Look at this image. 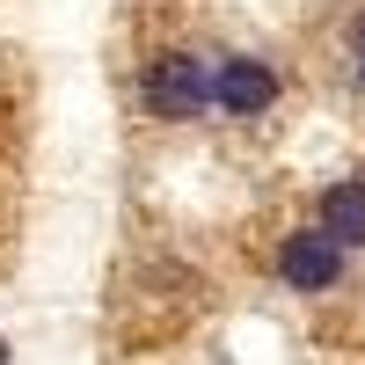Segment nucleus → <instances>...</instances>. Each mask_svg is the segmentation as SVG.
<instances>
[{"mask_svg": "<svg viewBox=\"0 0 365 365\" xmlns=\"http://www.w3.org/2000/svg\"><path fill=\"white\" fill-rule=\"evenodd\" d=\"M285 96V73L270 51H220L212 66V117L220 125H263Z\"/></svg>", "mask_w": 365, "mask_h": 365, "instance_id": "2", "label": "nucleus"}, {"mask_svg": "<svg viewBox=\"0 0 365 365\" xmlns=\"http://www.w3.org/2000/svg\"><path fill=\"white\" fill-rule=\"evenodd\" d=\"M212 66H220V51H212V44H190V37L154 44V51L139 58V81H132L139 117H146V125H161V132L205 125V117H212Z\"/></svg>", "mask_w": 365, "mask_h": 365, "instance_id": "1", "label": "nucleus"}, {"mask_svg": "<svg viewBox=\"0 0 365 365\" xmlns=\"http://www.w3.org/2000/svg\"><path fill=\"white\" fill-rule=\"evenodd\" d=\"M314 227L336 249H365V175H336L314 190Z\"/></svg>", "mask_w": 365, "mask_h": 365, "instance_id": "4", "label": "nucleus"}, {"mask_svg": "<svg viewBox=\"0 0 365 365\" xmlns=\"http://www.w3.org/2000/svg\"><path fill=\"white\" fill-rule=\"evenodd\" d=\"M344 66H351V88L365 96V0H358V15H351V29H344Z\"/></svg>", "mask_w": 365, "mask_h": 365, "instance_id": "5", "label": "nucleus"}, {"mask_svg": "<svg viewBox=\"0 0 365 365\" xmlns=\"http://www.w3.org/2000/svg\"><path fill=\"white\" fill-rule=\"evenodd\" d=\"M344 263H351V249H336L314 220L307 227H285L278 234V249H270V270H278V285L285 292H299V299H322V292H336L344 285Z\"/></svg>", "mask_w": 365, "mask_h": 365, "instance_id": "3", "label": "nucleus"}]
</instances>
